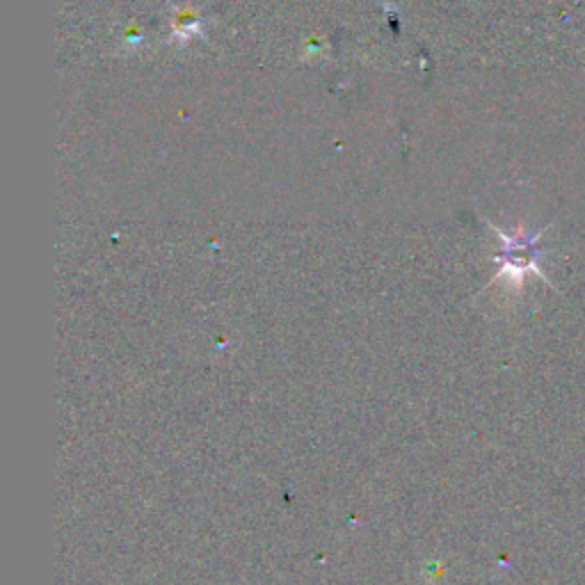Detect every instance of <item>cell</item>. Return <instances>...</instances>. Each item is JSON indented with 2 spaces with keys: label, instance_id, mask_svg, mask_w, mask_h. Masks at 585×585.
<instances>
[{
  "label": "cell",
  "instance_id": "cell-1",
  "mask_svg": "<svg viewBox=\"0 0 585 585\" xmlns=\"http://www.w3.org/2000/svg\"><path fill=\"white\" fill-rule=\"evenodd\" d=\"M496 234L503 238V272H512L517 279L524 275L526 270L540 272L538 268V247H535V238H528L519 231L517 236H506L496 229Z\"/></svg>",
  "mask_w": 585,
  "mask_h": 585
}]
</instances>
